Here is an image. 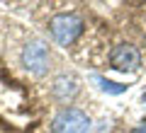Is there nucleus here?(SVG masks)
<instances>
[{
	"mask_svg": "<svg viewBox=\"0 0 146 133\" xmlns=\"http://www.w3.org/2000/svg\"><path fill=\"white\" fill-rule=\"evenodd\" d=\"M22 66L34 75H44L49 68V46L44 41H29L22 48Z\"/></svg>",
	"mask_w": 146,
	"mask_h": 133,
	"instance_id": "nucleus-3",
	"label": "nucleus"
},
{
	"mask_svg": "<svg viewBox=\"0 0 146 133\" xmlns=\"http://www.w3.org/2000/svg\"><path fill=\"white\" fill-rule=\"evenodd\" d=\"M90 116L76 107H66L54 116L51 133H88L90 131Z\"/></svg>",
	"mask_w": 146,
	"mask_h": 133,
	"instance_id": "nucleus-2",
	"label": "nucleus"
},
{
	"mask_svg": "<svg viewBox=\"0 0 146 133\" xmlns=\"http://www.w3.org/2000/svg\"><path fill=\"white\" fill-rule=\"evenodd\" d=\"M110 63H112L115 70L134 73V70H139V66H141V56H139V51H136V46H131V44H117V46L112 48V53H110Z\"/></svg>",
	"mask_w": 146,
	"mask_h": 133,
	"instance_id": "nucleus-4",
	"label": "nucleus"
},
{
	"mask_svg": "<svg viewBox=\"0 0 146 133\" xmlns=\"http://www.w3.org/2000/svg\"><path fill=\"white\" fill-rule=\"evenodd\" d=\"M93 82H98V87L102 92H107V94H122V92H127V87H129V85H122V82H112V80H107V77H102V75H93Z\"/></svg>",
	"mask_w": 146,
	"mask_h": 133,
	"instance_id": "nucleus-6",
	"label": "nucleus"
},
{
	"mask_svg": "<svg viewBox=\"0 0 146 133\" xmlns=\"http://www.w3.org/2000/svg\"><path fill=\"white\" fill-rule=\"evenodd\" d=\"M49 31H51V39L61 46H71L73 41L80 36L83 31V20L78 15H71V12H61V15H54L49 20Z\"/></svg>",
	"mask_w": 146,
	"mask_h": 133,
	"instance_id": "nucleus-1",
	"label": "nucleus"
},
{
	"mask_svg": "<svg viewBox=\"0 0 146 133\" xmlns=\"http://www.w3.org/2000/svg\"><path fill=\"white\" fill-rule=\"evenodd\" d=\"M139 133H146V119L141 121V126H139Z\"/></svg>",
	"mask_w": 146,
	"mask_h": 133,
	"instance_id": "nucleus-7",
	"label": "nucleus"
},
{
	"mask_svg": "<svg viewBox=\"0 0 146 133\" xmlns=\"http://www.w3.org/2000/svg\"><path fill=\"white\" fill-rule=\"evenodd\" d=\"M78 90H80L78 77H73V75H58L54 80V85H51V92H54V97L58 102H71L78 94Z\"/></svg>",
	"mask_w": 146,
	"mask_h": 133,
	"instance_id": "nucleus-5",
	"label": "nucleus"
}]
</instances>
